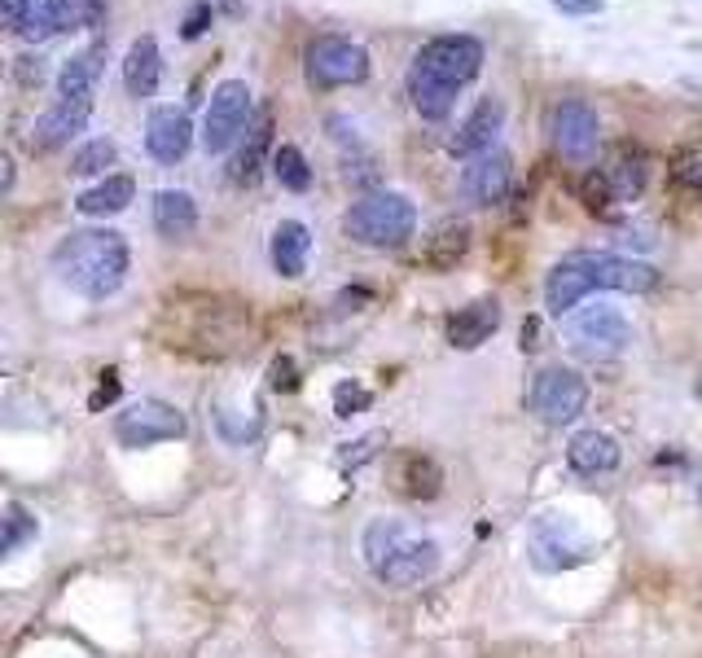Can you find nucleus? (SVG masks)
I'll return each mask as SVG.
<instances>
[{"mask_svg":"<svg viewBox=\"0 0 702 658\" xmlns=\"http://www.w3.org/2000/svg\"><path fill=\"white\" fill-rule=\"evenodd\" d=\"M496 329H501V304H496V299H474V304L457 308V317L448 321V342H452L457 351H474V347H483Z\"/></svg>","mask_w":702,"mask_h":658,"instance_id":"21","label":"nucleus"},{"mask_svg":"<svg viewBox=\"0 0 702 658\" xmlns=\"http://www.w3.org/2000/svg\"><path fill=\"white\" fill-rule=\"evenodd\" d=\"M360 553H364V567L377 584L386 589H417L426 584L439 562H443V549L435 536H421L413 531L408 523L399 518H373L360 536Z\"/></svg>","mask_w":702,"mask_h":658,"instance_id":"3","label":"nucleus"},{"mask_svg":"<svg viewBox=\"0 0 702 658\" xmlns=\"http://www.w3.org/2000/svg\"><path fill=\"white\" fill-rule=\"evenodd\" d=\"M273 176L290 194H308L312 189V167H308V158H304L299 145H277L273 150Z\"/></svg>","mask_w":702,"mask_h":658,"instance_id":"29","label":"nucleus"},{"mask_svg":"<svg viewBox=\"0 0 702 658\" xmlns=\"http://www.w3.org/2000/svg\"><path fill=\"white\" fill-rule=\"evenodd\" d=\"M404 88H408V101H413V110H417L421 119H448V114H452V106H457V84L439 79V75H435V70H426L421 62H413V66H408Z\"/></svg>","mask_w":702,"mask_h":658,"instance_id":"18","label":"nucleus"},{"mask_svg":"<svg viewBox=\"0 0 702 658\" xmlns=\"http://www.w3.org/2000/svg\"><path fill=\"white\" fill-rule=\"evenodd\" d=\"M509 180H514V158L505 150H492V154H479L465 163L461 172V198L470 207H496L505 194H509Z\"/></svg>","mask_w":702,"mask_h":658,"instance_id":"14","label":"nucleus"},{"mask_svg":"<svg viewBox=\"0 0 702 658\" xmlns=\"http://www.w3.org/2000/svg\"><path fill=\"white\" fill-rule=\"evenodd\" d=\"M57 31H62V4H57V0H31L22 26H18L13 35L26 40V44H44V40L57 35Z\"/></svg>","mask_w":702,"mask_h":658,"instance_id":"30","label":"nucleus"},{"mask_svg":"<svg viewBox=\"0 0 702 658\" xmlns=\"http://www.w3.org/2000/svg\"><path fill=\"white\" fill-rule=\"evenodd\" d=\"M373 404V391L369 386H360L355 377H343L339 386H334V417H355V413H364Z\"/></svg>","mask_w":702,"mask_h":658,"instance_id":"35","label":"nucleus"},{"mask_svg":"<svg viewBox=\"0 0 702 658\" xmlns=\"http://www.w3.org/2000/svg\"><path fill=\"white\" fill-rule=\"evenodd\" d=\"M13 79H18L22 88H40V84H44V62H40L35 53L13 57Z\"/></svg>","mask_w":702,"mask_h":658,"instance_id":"36","label":"nucleus"},{"mask_svg":"<svg viewBox=\"0 0 702 658\" xmlns=\"http://www.w3.org/2000/svg\"><path fill=\"white\" fill-rule=\"evenodd\" d=\"M413 62H421L426 70H435L439 79H448V84H470L479 70H483V44L474 40V35H435V40H426L421 48H417V57Z\"/></svg>","mask_w":702,"mask_h":658,"instance_id":"12","label":"nucleus"},{"mask_svg":"<svg viewBox=\"0 0 702 658\" xmlns=\"http://www.w3.org/2000/svg\"><path fill=\"white\" fill-rule=\"evenodd\" d=\"M589 404V382L567 369V364H549L536 373L531 391H527V408L545 421V426H571Z\"/></svg>","mask_w":702,"mask_h":658,"instance_id":"6","label":"nucleus"},{"mask_svg":"<svg viewBox=\"0 0 702 658\" xmlns=\"http://www.w3.org/2000/svg\"><path fill=\"white\" fill-rule=\"evenodd\" d=\"M597 172H602V180H606V189H611L615 202H637L641 189H646V180H650V163H646V154L633 150V145H619V150L611 154V163L597 167Z\"/></svg>","mask_w":702,"mask_h":658,"instance_id":"19","label":"nucleus"},{"mask_svg":"<svg viewBox=\"0 0 702 658\" xmlns=\"http://www.w3.org/2000/svg\"><path fill=\"white\" fill-rule=\"evenodd\" d=\"M501 128H505V101L501 97H483L470 114H465V123L457 128V136H452V154L457 158H479V154H492L496 150V136H501Z\"/></svg>","mask_w":702,"mask_h":658,"instance_id":"15","label":"nucleus"},{"mask_svg":"<svg viewBox=\"0 0 702 658\" xmlns=\"http://www.w3.org/2000/svg\"><path fill=\"white\" fill-rule=\"evenodd\" d=\"M268 150H277V145H273V110L264 106V110L251 119V128L242 132V141H238V150H233V158H229V180H233V185H255Z\"/></svg>","mask_w":702,"mask_h":658,"instance_id":"17","label":"nucleus"},{"mask_svg":"<svg viewBox=\"0 0 702 658\" xmlns=\"http://www.w3.org/2000/svg\"><path fill=\"white\" fill-rule=\"evenodd\" d=\"M185 435V413L163 404V399H136L114 417V439L119 448H154V443H172Z\"/></svg>","mask_w":702,"mask_h":658,"instance_id":"9","label":"nucleus"},{"mask_svg":"<svg viewBox=\"0 0 702 658\" xmlns=\"http://www.w3.org/2000/svg\"><path fill=\"white\" fill-rule=\"evenodd\" d=\"M567 465L584 479H597V474H611L619 465V443L615 435L606 430H580L571 443H567Z\"/></svg>","mask_w":702,"mask_h":658,"instance_id":"20","label":"nucleus"},{"mask_svg":"<svg viewBox=\"0 0 702 658\" xmlns=\"http://www.w3.org/2000/svg\"><path fill=\"white\" fill-rule=\"evenodd\" d=\"M101 62H106V40L70 53L57 70V97H92L97 88V75H101Z\"/></svg>","mask_w":702,"mask_h":658,"instance_id":"25","label":"nucleus"},{"mask_svg":"<svg viewBox=\"0 0 702 658\" xmlns=\"http://www.w3.org/2000/svg\"><path fill=\"white\" fill-rule=\"evenodd\" d=\"M158 79H163V53H158V40L154 35H136L128 44V57H123V84L132 97H154L158 92Z\"/></svg>","mask_w":702,"mask_h":658,"instance_id":"23","label":"nucleus"},{"mask_svg":"<svg viewBox=\"0 0 702 658\" xmlns=\"http://www.w3.org/2000/svg\"><path fill=\"white\" fill-rule=\"evenodd\" d=\"M391 483L408 501H435L439 487H443V470L421 452H399L395 465H391Z\"/></svg>","mask_w":702,"mask_h":658,"instance_id":"22","label":"nucleus"},{"mask_svg":"<svg viewBox=\"0 0 702 658\" xmlns=\"http://www.w3.org/2000/svg\"><path fill=\"white\" fill-rule=\"evenodd\" d=\"M40 536L35 514H26L22 505H4V536H0V553H18L22 545H31Z\"/></svg>","mask_w":702,"mask_h":658,"instance_id":"33","label":"nucleus"},{"mask_svg":"<svg viewBox=\"0 0 702 658\" xmlns=\"http://www.w3.org/2000/svg\"><path fill=\"white\" fill-rule=\"evenodd\" d=\"M132 198H136V180H132V176H106L101 185H92V189H84V194L75 198V211H79V216L101 220V216H119V211H128V207H132Z\"/></svg>","mask_w":702,"mask_h":658,"instance_id":"27","label":"nucleus"},{"mask_svg":"<svg viewBox=\"0 0 702 658\" xmlns=\"http://www.w3.org/2000/svg\"><path fill=\"white\" fill-rule=\"evenodd\" d=\"M251 106H255V97H251L246 79H224V84L211 92V106H207V114H202V150H207V154L233 150V145L242 141V132L251 128V119H255Z\"/></svg>","mask_w":702,"mask_h":658,"instance_id":"8","label":"nucleus"},{"mask_svg":"<svg viewBox=\"0 0 702 658\" xmlns=\"http://www.w3.org/2000/svg\"><path fill=\"white\" fill-rule=\"evenodd\" d=\"M114 158H119V145H114L110 136H92V141H84V145L75 150L70 172H75V176H101L106 167H114Z\"/></svg>","mask_w":702,"mask_h":658,"instance_id":"32","label":"nucleus"},{"mask_svg":"<svg viewBox=\"0 0 702 658\" xmlns=\"http://www.w3.org/2000/svg\"><path fill=\"white\" fill-rule=\"evenodd\" d=\"M154 229L163 238H189L198 229V202L185 189H158L154 194Z\"/></svg>","mask_w":702,"mask_h":658,"instance_id":"26","label":"nucleus"},{"mask_svg":"<svg viewBox=\"0 0 702 658\" xmlns=\"http://www.w3.org/2000/svg\"><path fill=\"white\" fill-rule=\"evenodd\" d=\"M465 251H470V224H465V220H448V224H439L435 238L426 242V255H421V260L443 273V268H452Z\"/></svg>","mask_w":702,"mask_h":658,"instance_id":"28","label":"nucleus"},{"mask_svg":"<svg viewBox=\"0 0 702 658\" xmlns=\"http://www.w3.org/2000/svg\"><path fill=\"white\" fill-rule=\"evenodd\" d=\"M527 558L536 571L558 575V571H575L593 562V545L571 514H540L527 531Z\"/></svg>","mask_w":702,"mask_h":658,"instance_id":"5","label":"nucleus"},{"mask_svg":"<svg viewBox=\"0 0 702 658\" xmlns=\"http://www.w3.org/2000/svg\"><path fill=\"white\" fill-rule=\"evenodd\" d=\"M304 75L312 88H348L369 75V48L348 35H317L304 53Z\"/></svg>","mask_w":702,"mask_h":658,"instance_id":"7","label":"nucleus"},{"mask_svg":"<svg viewBox=\"0 0 702 658\" xmlns=\"http://www.w3.org/2000/svg\"><path fill=\"white\" fill-rule=\"evenodd\" d=\"M668 180L677 194L685 198H702V145H690V150H677L672 163H668Z\"/></svg>","mask_w":702,"mask_h":658,"instance_id":"31","label":"nucleus"},{"mask_svg":"<svg viewBox=\"0 0 702 658\" xmlns=\"http://www.w3.org/2000/svg\"><path fill=\"white\" fill-rule=\"evenodd\" d=\"M62 4V31H88L101 26L106 18V0H57Z\"/></svg>","mask_w":702,"mask_h":658,"instance_id":"34","label":"nucleus"},{"mask_svg":"<svg viewBox=\"0 0 702 658\" xmlns=\"http://www.w3.org/2000/svg\"><path fill=\"white\" fill-rule=\"evenodd\" d=\"M295 382H299V377H295V360H290V355L273 360V386H277V391H295Z\"/></svg>","mask_w":702,"mask_h":658,"instance_id":"38","label":"nucleus"},{"mask_svg":"<svg viewBox=\"0 0 702 658\" xmlns=\"http://www.w3.org/2000/svg\"><path fill=\"white\" fill-rule=\"evenodd\" d=\"M273 268L282 273V277H304L308 273V255H312V233H308V224L304 220H282L277 229H273Z\"/></svg>","mask_w":702,"mask_h":658,"instance_id":"24","label":"nucleus"},{"mask_svg":"<svg viewBox=\"0 0 702 658\" xmlns=\"http://www.w3.org/2000/svg\"><path fill=\"white\" fill-rule=\"evenodd\" d=\"M132 268V251L114 229H75L53 246V273L84 299H110Z\"/></svg>","mask_w":702,"mask_h":658,"instance_id":"2","label":"nucleus"},{"mask_svg":"<svg viewBox=\"0 0 702 658\" xmlns=\"http://www.w3.org/2000/svg\"><path fill=\"white\" fill-rule=\"evenodd\" d=\"M655 286H659V273L646 260H624V255H606V251L602 255L580 251V255H567L562 264H553V273L545 282V304H549V312L562 317V312L580 308L597 290L646 295Z\"/></svg>","mask_w":702,"mask_h":658,"instance_id":"1","label":"nucleus"},{"mask_svg":"<svg viewBox=\"0 0 702 658\" xmlns=\"http://www.w3.org/2000/svg\"><path fill=\"white\" fill-rule=\"evenodd\" d=\"M549 132H553L558 154L571 158V163H589V158L597 154V145H602V119H597V110H593L589 101H580V97H567V101L553 106Z\"/></svg>","mask_w":702,"mask_h":658,"instance_id":"10","label":"nucleus"},{"mask_svg":"<svg viewBox=\"0 0 702 658\" xmlns=\"http://www.w3.org/2000/svg\"><path fill=\"white\" fill-rule=\"evenodd\" d=\"M343 229L360 246H404L417 233V207L404 194H364L351 202Z\"/></svg>","mask_w":702,"mask_h":658,"instance_id":"4","label":"nucleus"},{"mask_svg":"<svg viewBox=\"0 0 702 658\" xmlns=\"http://www.w3.org/2000/svg\"><path fill=\"white\" fill-rule=\"evenodd\" d=\"M207 26H211V4H207V0H198V4L189 9V18H185L180 35H185V40H198V35H207Z\"/></svg>","mask_w":702,"mask_h":658,"instance_id":"37","label":"nucleus"},{"mask_svg":"<svg viewBox=\"0 0 702 658\" xmlns=\"http://www.w3.org/2000/svg\"><path fill=\"white\" fill-rule=\"evenodd\" d=\"M558 4L562 13H602V0H549Z\"/></svg>","mask_w":702,"mask_h":658,"instance_id":"40","label":"nucleus"},{"mask_svg":"<svg viewBox=\"0 0 702 658\" xmlns=\"http://www.w3.org/2000/svg\"><path fill=\"white\" fill-rule=\"evenodd\" d=\"M189 145H194V123H189V114L176 110V106H158V110L150 114V123H145V150H150V158L172 167V163H180V158L189 154Z\"/></svg>","mask_w":702,"mask_h":658,"instance_id":"16","label":"nucleus"},{"mask_svg":"<svg viewBox=\"0 0 702 658\" xmlns=\"http://www.w3.org/2000/svg\"><path fill=\"white\" fill-rule=\"evenodd\" d=\"M88 114H92V97H57L31 128V150L35 154H53V150H66L84 128H88Z\"/></svg>","mask_w":702,"mask_h":658,"instance_id":"13","label":"nucleus"},{"mask_svg":"<svg viewBox=\"0 0 702 658\" xmlns=\"http://www.w3.org/2000/svg\"><path fill=\"white\" fill-rule=\"evenodd\" d=\"M26 4H31V0H0V18H4V26H9V31H18V26H22Z\"/></svg>","mask_w":702,"mask_h":658,"instance_id":"39","label":"nucleus"},{"mask_svg":"<svg viewBox=\"0 0 702 658\" xmlns=\"http://www.w3.org/2000/svg\"><path fill=\"white\" fill-rule=\"evenodd\" d=\"M567 329H571V347L584 351V355H615V351H624L633 342L628 317L619 308H611V304H593V308L575 312Z\"/></svg>","mask_w":702,"mask_h":658,"instance_id":"11","label":"nucleus"}]
</instances>
